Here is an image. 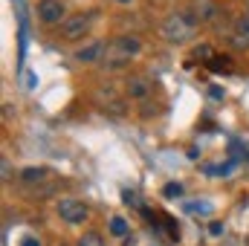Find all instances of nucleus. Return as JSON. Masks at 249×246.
I'll list each match as a JSON object with an SVG mask.
<instances>
[{
    "instance_id": "obj_16",
    "label": "nucleus",
    "mask_w": 249,
    "mask_h": 246,
    "mask_svg": "<svg viewBox=\"0 0 249 246\" xmlns=\"http://www.w3.org/2000/svg\"><path fill=\"white\" fill-rule=\"evenodd\" d=\"M162 194H165V197H180V194H183V185L180 183H168L165 188H162Z\"/></svg>"
},
{
    "instance_id": "obj_17",
    "label": "nucleus",
    "mask_w": 249,
    "mask_h": 246,
    "mask_svg": "<svg viewBox=\"0 0 249 246\" xmlns=\"http://www.w3.org/2000/svg\"><path fill=\"white\" fill-rule=\"evenodd\" d=\"M0 168H3V183H9V180H12V171H9V157H3V159H0Z\"/></svg>"
},
{
    "instance_id": "obj_21",
    "label": "nucleus",
    "mask_w": 249,
    "mask_h": 246,
    "mask_svg": "<svg viewBox=\"0 0 249 246\" xmlns=\"http://www.w3.org/2000/svg\"><path fill=\"white\" fill-rule=\"evenodd\" d=\"M20 246H41V241H38V238H32V235H29V238H23V241H20Z\"/></svg>"
},
{
    "instance_id": "obj_19",
    "label": "nucleus",
    "mask_w": 249,
    "mask_h": 246,
    "mask_svg": "<svg viewBox=\"0 0 249 246\" xmlns=\"http://www.w3.org/2000/svg\"><path fill=\"white\" fill-rule=\"evenodd\" d=\"M188 211H200V214H209V211H212V206H206V203H203V206H200V203H197V206H194V203H188Z\"/></svg>"
},
{
    "instance_id": "obj_13",
    "label": "nucleus",
    "mask_w": 249,
    "mask_h": 246,
    "mask_svg": "<svg viewBox=\"0 0 249 246\" xmlns=\"http://www.w3.org/2000/svg\"><path fill=\"white\" fill-rule=\"evenodd\" d=\"M107 229H110V235H116V238H124V235L130 232V226H127V220H124L122 214H113L110 223H107Z\"/></svg>"
},
{
    "instance_id": "obj_8",
    "label": "nucleus",
    "mask_w": 249,
    "mask_h": 246,
    "mask_svg": "<svg viewBox=\"0 0 249 246\" xmlns=\"http://www.w3.org/2000/svg\"><path fill=\"white\" fill-rule=\"evenodd\" d=\"M191 15H194L200 23H214V20L223 15V9H220L214 0H191Z\"/></svg>"
},
{
    "instance_id": "obj_2",
    "label": "nucleus",
    "mask_w": 249,
    "mask_h": 246,
    "mask_svg": "<svg viewBox=\"0 0 249 246\" xmlns=\"http://www.w3.org/2000/svg\"><path fill=\"white\" fill-rule=\"evenodd\" d=\"M197 29H200V20H197L191 12H171V15L162 20V26H160L162 38H165L168 44H174V47L188 44V41L197 35Z\"/></svg>"
},
{
    "instance_id": "obj_12",
    "label": "nucleus",
    "mask_w": 249,
    "mask_h": 246,
    "mask_svg": "<svg viewBox=\"0 0 249 246\" xmlns=\"http://www.w3.org/2000/svg\"><path fill=\"white\" fill-rule=\"evenodd\" d=\"M206 70H212V72H223V75H229V72H235V64L229 55H212L209 61H206Z\"/></svg>"
},
{
    "instance_id": "obj_15",
    "label": "nucleus",
    "mask_w": 249,
    "mask_h": 246,
    "mask_svg": "<svg viewBox=\"0 0 249 246\" xmlns=\"http://www.w3.org/2000/svg\"><path fill=\"white\" fill-rule=\"evenodd\" d=\"M212 55H214V50H212V47H206V44H203V47H197V50H194V58H200V61H203V64L209 61V58H212Z\"/></svg>"
},
{
    "instance_id": "obj_9",
    "label": "nucleus",
    "mask_w": 249,
    "mask_h": 246,
    "mask_svg": "<svg viewBox=\"0 0 249 246\" xmlns=\"http://www.w3.org/2000/svg\"><path fill=\"white\" fill-rule=\"evenodd\" d=\"M55 174L47 168V165H29V168H23L20 171V183H23V188L29 191V188H38V185H44L47 180H53Z\"/></svg>"
},
{
    "instance_id": "obj_14",
    "label": "nucleus",
    "mask_w": 249,
    "mask_h": 246,
    "mask_svg": "<svg viewBox=\"0 0 249 246\" xmlns=\"http://www.w3.org/2000/svg\"><path fill=\"white\" fill-rule=\"evenodd\" d=\"M78 246H105V238H102L99 232H84L81 241H78Z\"/></svg>"
},
{
    "instance_id": "obj_22",
    "label": "nucleus",
    "mask_w": 249,
    "mask_h": 246,
    "mask_svg": "<svg viewBox=\"0 0 249 246\" xmlns=\"http://www.w3.org/2000/svg\"><path fill=\"white\" fill-rule=\"evenodd\" d=\"M116 3H133V0H116Z\"/></svg>"
},
{
    "instance_id": "obj_4",
    "label": "nucleus",
    "mask_w": 249,
    "mask_h": 246,
    "mask_svg": "<svg viewBox=\"0 0 249 246\" xmlns=\"http://www.w3.org/2000/svg\"><path fill=\"white\" fill-rule=\"evenodd\" d=\"M93 99H96L99 110H105V113H110V116H124L127 107H130V99L124 96V87L122 84H110V81L102 84Z\"/></svg>"
},
{
    "instance_id": "obj_1",
    "label": "nucleus",
    "mask_w": 249,
    "mask_h": 246,
    "mask_svg": "<svg viewBox=\"0 0 249 246\" xmlns=\"http://www.w3.org/2000/svg\"><path fill=\"white\" fill-rule=\"evenodd\" d=\"M122 87H124V96L139 107L142 119H151V116H157L162 110V102H151L154 96H160V84L151 75H127Z\"/></svg>"
},
{
    "instance_id": "obj_3",
    "label": "nucleus",
    "mask_w": 249,
    "mask_h": 246,
    "mask_svg": "<svg viewBox=\"0 0 249 246\" xmlns=\"http://www.w3.org/2000/svg\"><path fill=\"white\" fill-rule=\"evenodd\" d=\"M142 53V41L136 38V35H119V38H113L110 44H107V55H105V67L107 70H122L127 67L130 58H136Z\"/></svg>"
},
{
    "instance_id": "obj_7",
    "label": "nucleus",
    "mask_w": 249,
    "mask_h": 246,
    "mask_svg": "<svg viewBox=\"0 0 249 246\" xmlns=\"http://www.w3.org/2000/svg\"><path fill=\"white\" fill-rule=\"evenodd\" d=\"M35 18L44 26H58V23H64V18H67V9H64L61 0H38Z\"/></svg>"
},
{
    "instance_id": "obj_10",
    "label": "nucleus",
    "mask_w": 249,
    "mask_h": 246,
    "mask_svg": "<svg viewBox=\"0 0 249 246\" xmlns=\"http://www.w3.org/2000/svg\"><path fill=\"white\" fill-rule=\"evenodd\" d=\"M107 55V44L105 41H93V44H84L75 50V61L78 64H96V61H105Z\"/></svg>"
},
{
    "instance_id": "obj_20",
    "label": "nucleus",
    "mask_w": 249,
    "mask_h": 246,
    "mask_svg": "<svg viewBox=\"0 0 249 246\" xmlns=\"http://www.w3.org/2000/svg\"><path fill=\"white\" fill-rule=\"evenodd\" d=\"M209 232H212L214 238H220V235L226 232V226H223V223H212V226H209Z\"/></svg>"
},
{
    "instance_id": "obj_11",
    "label": "nucleus",
    "mask_w": 249,
    "mask_h": 246,
    "mask_svg": "<svg viewBox=\"0 0 249 246\" xmlns=\"http://www.w3.org/2000/svg\"><path fill=\"white\" fill-rule=\"evenodd\" d=\"M232 47L249 50V3H247V9H244V15L238 18L235 29H232Z\"/></svg>"
},
{
    "instance_id": "obj_6",
    "label": "nucleus",
    "mask_w": 249,
    "mask_h": 246,
    "mask_svg": "<svg viewBox=\"0 0 249 246\" xmlns=\"http://www.w3.org/2000/svg\"><path fill=\"white\" fill-rule=\"evenodd\" d=\"M55 209H58V217L70 226H78V223H84L90 217V209H87V203L81 197H61Z\"/></svg>"
},
{
    "instance_id": "obj_18",
    "label": "nucleus",
    "mask_w": 249,
    "mask_h": 246,
    "mask_svg": "<svg viewBox=\"0 0 249 246\" xmlns=\"http://www.w3.org/2000/svg\"><path fill=\"white\" fill-rule=\"evenodd\" d=\"M124 203H130L133 209H142V203H139V197H136L133 191H124Z\"/></svg>"
},
{
    "instance_id": "obj_5",
    "label": "nucleus",
    "mask_w": 249,
    "mask_h": 246,
    "mask_svg": "<svg viewBox=\"0 0 249 246\" xmlns=\"http://www.w3.org/2000/svg\"><path fill=\"white\" fill-rule=\"evenodd\" d=\"M96 23V12H75V15H67L61 23V38L64 41H81L87 38V32L93 29Z\"/></svg>"
},
{
    "instance_id": "obj_23",
    "label": "nucleus",
    "mask_w": 249,
    "mask_h": 246,
    "mask_svg": "<svg viewBox=\"0 0 249 246\" xmlns=\"http://www.w3.org/2000/svg\"><path fill=\"white\" fill-rule=\"evenodd\" d=\"M247 159H249V157H247Z\"/></svg>"
}]
</instances>
